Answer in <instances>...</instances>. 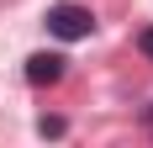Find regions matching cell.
<instances>
[{
	"mask_svg": "<svg viewBox=\"0 0 153 148\" xmlns=\"http://www.w3.org/2000/svg\"><path fill=\"white\" fill-rule=\"evenodd\" d=\"M37 132H42V138H63V117H42Z\"/></svg>",
	"mask_w": 153,
	"mask_h": 148,
	"instance_id": "3957f363",
	"label": "cell"
},
{
	"mask_svg": "<svg viewBox=\"0 0 153 148\" xmlns=\"http://www.w3.org/2000/svg\"><path fill=\"white\" fill-rule=\"evenodd\" d=\"M48 32L63 37V43H79V37H90L95 32V11L90 5H74V0H58V5H48Z\"/></svg>",
	"mask_w": 153,
	"mask_h": 148,
	"instance_id": "6da1fadb",
	"label": "cell"
},
{
	"mask_svg": "<svg viewBox=\"0 0 153 148\" xmlns=\"http://www.w3.org/2000/svg\"><path fill=\"white\" fill-rule=\"evenodd\" d=\"M137 48H143V53H148V58H153V27H148V32H143V37H137Z\"/></svg>",
	"mask_w": 153,
	"mask_h": 148,
	"instance_id": "277c9868",
	"label": "cell"
},
{
	"mask_svg": "<svg viewBox=\"0 0 153 148\" xmlns=\"http://www.w3.org/2000/svg\"><path fill=\"white\" fill-rule=\"evenodd\" d=\"M148 122H153V111H148Z\"/></svg>",
	"mask_w": 153,
	"mask_h": 148,
	"instance_id": "5b68a950",
	"label": "cell"
},
{
	"mask_svg": "<svg viewBox=\"0 0 153 148\" xmlns=\"http://www.w3.org/2000/svg\"><path fill=\"white\" fill-rule=\"evenodd\" d=\"M63 53H32L27 58V85H58L63 79Z\"/></svg>",
	"mask_w": 153,
	"mask_h": 148,
	"instance_id": "7a4b0ae2",
	"label": "cell"
}]
</instances>
